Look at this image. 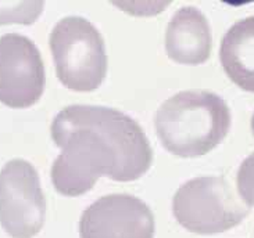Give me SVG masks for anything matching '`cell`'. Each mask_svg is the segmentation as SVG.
<instances>
[{
	"label": "cell",
	"instance_id": "cell-9",
	"mask_svg": "<svg viewBox=\"0 0 254 238\" xmlns=\"http://www.w3.org/2000/svg\"><path fill=\"white\" fill-rule=\"evenodd\" d=\"M220 60L231 81L254 93V17L229 28L221 42Z\"/></svg>",
	"mask_w": 254,
	"mask_h": 238
},
{
	"label": "cell",
	"instance_id": "cell-3",
	"mask_svg": "<svg viewBox=\"0 0 254 238\" xmlns=\"http://www.w3.org/2000/svg\"><path fill=\"white\" fill-rule=\"evenodd\" d=\"M56 74L65 88L92 92L104 81L107 57L95 25L82 17H65L50 34Z\"/></svg>",
	"mask_w": 254,
	"mask_h": 238
},
{
	"label": "cell",
	"instance_id": "cell-10",
	"mask_svg": "<svg viewBox=\"0 0 254 238\" xmlns=\"http://www.w3.org/2000/svg\"><path fill=\"white\" fill-rule=\"evenodd\" d=\"M43 10V1H0V24H32Z\"/></svg>",
	"mask_w": 254,
	"mask_h": 238
},
{
	"label": "cell",
	"instance_id": "cell-11",
	"mask_svg": "<svg viewBox=\"0 0 254 238\" xmlns=\"http://www.w3.org/2000/svg\"><path fill=\"white\" fill-rule=\"evenodd\" d=\"M238 191L245 204L254 206V152L242 162L239 168Z\"/></svg>",
	"mask_w": 254,
	"mask_h": 238
},
{
	"label": "cell",
	"instance_id": "cell-6",
	"mask_svg": "<svg viewBox=\"0 0 254 238\" xmlns=\"http://www.w3.org/2000/svg\"><path fill=\"white\" fill-rule=\"evenodd\" d=\"M46 76L41 53L27 36H0V102L27 108L41 98Z\"/></svg>",
	"mask_w": 254,
	"mask_h": 238
},
{
	"label": "cell",
	"instance_id": "cell-1",
	"mask_svg": "<svg viewBox=\"0 0 254 238\" xmlns=\"http://www.w3.org/2000/svg\"><path fill=\"white\" fill-rule=\"evenodd\" d=\"M62 148L52 168L55 189L65 197L82 195L102 176L132 182L150 168L153 152L142 128L117 109L69 105L52 123Z\"/></svg>",
	"mask_w": 254,
	"mask_h": 238
},
{
	"label": "cell",
	"instance_id": "cell-12",
	"mask_svg": "<svg viewBox=\"0 0 254 238\" xmlns=\"http://www.w3.org/2000/svg\"><path fill=\"white\" fill-rule=\"evenodd\" d=\"M252 130H253V135H254V115L252 118Z\"/></svg>",
	"mask_w": 254,
	"mask_h": 238
},
{
	"label": "cell",
	"instance_id": "cell-7",
	"mask_svg": "<svg viewBox=\"0 0 254 238\" xmlns=\"http://www.w3.org/2000/svg\"><path fill=\"white\" fill-rule=\"evenodd\" d=\"M79 234L81 238H153L154 218L139 198L111 194L83 212Z\"/></svg>",
	"mask_w": 254,
	"mask_h": 238
},
{
	"label": "cell",
	"instance_id": "cell-8",
	"mask_svg": "<svg viewBox=\"0 0 254 238\" xmlns=\"http://www.w3.org/2000/svg\"><path fill=\"white\" fill-rule=\"evenodd\" d=\"M165 50L179 64L206 62L211 53V31L204 14L194 7H182L174 14L165 32Z\"/></svg>",
	"mask_w": 254,
	"mask_h": 238
},
{
	"label": "cell",
	"instance_id": "cell-5",
	"mask_svg": "<svg viewBox=\"0 0 254 238\" xmlns=\"http://www.w3.org/2000/svg\"><path fill=\"white\" fill-rule=\"evenodd\" d=\"M46 219V199L35 168L13 159L0 172V223L13 238H32Z\"/></svg>",
	"mask_w": 254,
	"mask_h": 238
},
{
	"label": "cell",
	"instance_id": "cell-4",
	"mask_svg": "<svg viewBox=\"0 0 254 238\" xmlns=\"http://www.w3.org/2000/svg\"><path fill=\"white\" fill-rule=\"evenodd\" d=\"M249 206L224 177H197L179 187L172 212L182 227L196 234H217L238 226Z\"/></svg>",
	"mask_w": 254,
	"mask_h": 238
},
{
	"label": "cell",
	"instance_id": "cell-2",
	"mask_svg": "<svg viewBox=\"0 0 254 238\" xmlns=\"http://www.w3.org/2000/svg\"><path fill=\"white\" fill-rule=\"evenodd\" d=\"M154 123L167 150L178 157L193 158L210 152L225 139L231 112L215 93L188 90L163 102Z\"/></svg>",
	"mask_w": 254,
	"mask_h": 238
}]
</instances>
